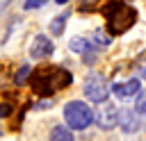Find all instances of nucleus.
<instances>
[{
    "mask_svg": "<svg viewBox=\"0 0 146 141\" xmlns=\"http://www.w3.org/2000/svg\"><path fill=\"white\" fill-rule=\"evenodd\" d=\"M73 82V75L62 66H43L32 73V89L39 96H52L55 91L66 89Z\"/></svg>",
    "mask_w": 146,
    "mask_h": 141,
    "instance_id": "f257e3e1",
    "label": "nucleus"
},
{
    "mask_svg": "<svg viewBox=\"0 0 146 141\" xmlns=\"http://www.w3.org/2000/svg\"><path fill=\"white\" fill-rule=\"evenodd\" d=\"M105 20H107V32L112 36H119L123 32H128L135 23H137V11L135 7L125 5L123 0H110L103 7Z\"/></svg>",
    "mask_w": 146,
    "mask_h": 141,
    "instance_id": "f03ea898",
    "label": "nucleus"
},
{
    "mask_svg": "<svg viewBox=\"0 0 146 141\" xmlns=\"http://www.w3.org/2000/svg\"><path fill=\"white\" fill-rule=\"evenodd\" d=\"M64 121L71 130H84L89 127V123L94 121V111L89 109L87 102L82 100H71L64 107Z\"/></svg>",
    "mask_w": 146,
    "mask_h": 141,
    "instance_id": "7ed1b4c3",
    "label": "nucleus"
},
{
    "mask_svg": "<svg viewBox=\"0 0 146 141\" xmlns=\"http://www.w3.org/2000/svg\"><path fill=\"white\" fill-rule=\"evenodd\" d=\"M84 93L91 102H105L107 100V93H110V86H107V80L98 73L89 75L87 82H84Z\"/></svg>",
    "mask_w": 146,
    "mask_h": 141,
    "instance_id": "20e7f679",
    "label": "nucleus"
},
{
    "mask_svg": "<svg viewBox=\"0 0 146 141\" xmlns=\"http://www.w3.org/2000/svg\"><path fill=\"white\" fill-rule=\"evenodd\" d=\"M116 123L121 125V130L125 134H132V132L139 130V114L135 109H128V107L116 109Z\"/></svg>",
    "mask_w": 146,
    "mask_h": 141,
    "instance_id": "39448f33",
    "label": "nucleus"
},
{
    "mask_svg": "<svg viewBox=\"0 0 146 141\" xmlns=\"http://www.w3.org/2000/svg\"><path fill=\"white\" fill-rule=\"evenodd\" d=\"M94 121L98 123L100 130H112L116 125V107L114 105H103L98 111H94Z\"/></svg>",
    "mask_w": 146,
    "mask_h": 141,
    "instance_id": "423d86ee",
    "label": "nucleus"
},
{
    "mask_svg": "<svg viewBox=\"0 0 146 141\" xmlns=\"http://www.w3.org/2000/svg\"><path fill=\"white\" fill-rule=\"evenodd\" d=\"M52 50H55V43H52L48 36L39 34V36H34V41H32V45H30V57H32V59H43V57L52 55Z\"/></svg>",
    "mask_w": 146,
    "mask_h": 141,
    "instance_id": "0eeeda50",
    "label": "nucleus"
},
{
    "mask_svg": "<svg viewBox=\"0 0 146 141\" xmlns=\"http://www.w3.org/2000/svg\"><path fill=\"white\" fill-rule=\"evenodd\" d=\"M139 89H141L139 80H128V82H121V84H114V86H112L114 96H116V98H123V100L130 98V96H137Z\"/></svg>",
    "mask_w": 146,
    "mask_h": 141,
    "instance_id": "6e6552de",
    "label": "nucleus"
},
{
    "mask_svg": "<svg viewBox=\"0 0 146 141\" xmlns=\"http://www.w3.org/2000/svg\"><path fill=\"white\" fill-rule=\"evenodd\" d=\"M50 141H73V134H71L66 127L57 125V127H52V132H50Z\"/></svg>",
    "mask_w": 146,
    "mask_h": 141,
    "instance_id": "1a4fd4ad",
    "label": "nucleus"
},
{
    "mask_svg": "<svg viewBox=\"0 0 146 141\" xmlns=\"http://www.w3.org/2000/svg\"><path fill=\"white\" fill-rule=\"evenodd\" d=\"M68 48H71V52H84V50H89L91 48V43L87 41V39H82V36H75V39H71V43H68Z\"/></svg>",
    "mask_w": 146,
    "mask_h": 141,
    "instance_id": "9d476101",
    "label": "nucleus"
},
{
    "mask_svg": "<svg viewBox=\"0 0 146 141\" xmlns=\"http://www.w3.org/2000/svg\"><path fill=\"white\" fill-rule=\"evenodd\" d=\"M64 20H66V16H57V18L50 20V32H52V36H59V34L64 32Z\"/></svg>",
    "mask_w": 146,
    "mask_h": 141,
    "instance_id": "9b49d317",
    "label": "nucleus"
},
{
    "mask_svg": "<svg viewBox=\"0 0 146 141\" xmlns=\"http://www.w3.org/2000/svg\"><path fill=\"white\" fill-rule=\"evenodd\" d=\"M135 111L139 116H146V91L144 93H137V102H135Z\"/></svg>",
    "mask_w": 146,
    "mask_h": 141,
    "instance_id": "f8f14e48",
    "label": "nucleus"
},
{
    "mask_svg": "<svg viewBox=\"0 0 146 141\" xmlns=\"http://www.w3.org/2000/svg\"><path fill=\"white\" fill-rule=\"evenodd\" d=\"M98 5H103V0H80V11H94Z\"/></svg>",
    "mask_w": 146,
    "mask_h": 141,
    "instance_id": "ddd939ff",
    "label": "nucleus"
},
{
    "mask_svg": "<svg viewBox=\"0 0 146 141\" xmlns=\"http://www.w3.org/2000/svg\"><path fill=\"white\" fill-rule=\"evenodd\" d=\"M94 41H96L100 48H107V45H110V36H105L103 30H96V32H94Z\"/></svg>",
    "mask_w": 146,
    "mask_h": 141,
    "instance_id": "4468645a",
    "label": "nucleus"
},
{
    "mask_svg": "<svg viewBox=\"0 0 146 141\" xmlns=\"http://www.w3.org/2000/svg\"><path fill=\"white\" fill-rule=\"evenodd\" d=\"M27 75H30V66H23V68L18 70V75H16V84H23V82L27 80Z\"/></svg>",
    "mask_w": 146,
    "mask_h": 141,
    "instance_id": "2eb2a0df",
    "label": "nucleus"
},
{
    "mask_svg": "<svg viewBox=\"0 0 146 141\" xmlns=\"http://www.w3.org/2000/svg\"><path fill=\"white\" fill-rule=\"evenodd\" d=\"M82 61H84V64H96V55L91 52V48L82 52Z\"/></svg>",
    "mask_w": 146,
    "mask_h": 141,
    "instance_id": "dca6fc26",
    "label": "nucleus"
},
{
    "mask_svg": "<svg viewBox=\"0 0 146 141\" xmlns=\"http://www.w3.org/2000/svg\"><path fill=\"white\" fill-rule=\"evenodd\" d=\"M48 0H25V7L27 9H36V7H41V5H46Z\"/></svg>",
    "mask_w": 146,
    "mask_h": 141,
    "instance_id": "f3484780",
    "label": "nucleus"
},
{
    "mask_svg": "<svg viewBox=\"0 0 146 141\" xmlns=\"http://www.w3.org/2000/svg\"><path fill=\"white\" fill-rule=\"evenodd\" d=\"M137 70H139V75H141V77L146 80V59H144V57H141V59L137 61Z\"/></svg>",
    "mask_w": 146,
    "mask_h": 141,
    "instance_id": "a211bd4d",
    "label": "nucleus"
},
{
    "mask_svg": "<svg viewBox=\"0 0 146 141\" xmlns=\"http://www.w3.org/2000/svg\"><path fill=\"white\" fill-rule=\"evenodd\" d=\"M9 114H11V105H9V102L0 105V118H5V116H9Z\"/></svg>",
    "mask_w": 146,
    "mask_h": 141,
    "instance_id": "6ab92c4d",
    "label": "nucleus"
},
{
    "mask_svg": "<svg viewBox=\"0 0 146 141\" xmlns=\"http://www.w3.org/2000/svg\"><path fill=\"white\" fill-rule=\"evenodd\" d=\"M55 2H59V5H64V2H68V0H55Z\"/></svg>",
    "mask_w": 146,
    "mask_h": 141,
    "instance_id": "aec40b11",
    "label": "nucleus"
}]
</instances>
